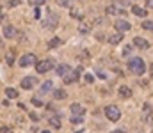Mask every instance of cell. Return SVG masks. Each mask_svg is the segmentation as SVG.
<instances>
[{
    "instance_id": "31",
    "label": "cell",
    "mask_w": 153,
    "mask_h": 133,
    "mask_svg": "<svg viewBox=\"0 0 153 133\" xmlns=\"http://www.w3.org/2000/svg\"><path fill=\"white\" fill-rule=\"evenodd\" d=\"M98 78H102V80H105V73H103V71H98Z\"/></svg>"
},
{
    "instance_id": "24",
    "label": "cell",
    "mask_w": 153,
    "mask_h": 133,
    "mask_svg": "<svg viewBox=\"0 0 153 133\" xmlns=\"http://www.w3.org/2000/svg\"><path fill=\"white\" fill-rule=\"evenodd\" d=\"M84 80H85V82H87V84H93V82H94V76H93V75H91V73H87V75H85V76H84Z\"/></svg>"
},
{
    "instance_id": "40",
    "label": "cell",
    "mask_w": 153,
    "mask_h": 133,
    "mask_svg": "<svg viewBox=\"0 0 153 133\" xmlns=\"http://www.w3.org/2000/svg\"><path fill=\"white\" fill-rule=\"evenodd\" d=\"M78 133H80V132H78Z\"/></svg>"
},
{
    "instance_id": "10",
    "label": "cell",
    "mask_w": 153,
    "mask_h": 133,
    "mask_svg": "<svg viewBox=\"0 0 153 133\" xmlns=\"http://www.w3.org/2000/svg\"><path fill=\"white\" fill-rule=\"evenodd\" d=\"M134 46H137L139 50H148L150 43H148L146 39H143V37H135V39H134Z\"/></svg>"
},
{
    "instance_id": "26",
    "label": "cell",
    "mask_w": 153,
    "mask_h": 133,
    "mask_svg": "<svg viewBox=\"0 0 153 133\" xmlns=\"http://www.w3.org/2000/svg\"><path fill=\"white\" fill-rule=\"evenodd\" d=\"M30 101H32V105H34V107H41V105H43V101H41V99H38V98H32Z\"/></svg>"
},
{
    "instance_id": "30",
    "label": "cell",
    "mask_w": 153,
    "mask_h": 133,
    "mask_svg": "<svg viewBox=\"0 0 153 133\" xmlns=\"http://www.w3.org/2000/svg\"><path fill=\"white\" fill-rule=\"evenodd\" d=\"M39 16H41V12H39V9L36 7V9H34V18H39Z\"/></svg>"
},
{
    "instance_id": "4",
    "label": "cell",
    "mask_w": 153,
    "mask_h": 133,
    "mask_svg": "<svg viewBox=\"0 0 153 133\" xmlns=\"http://www.w3.org/2000/svg\"><path fill=\"white\" fill-rule=\"evenodd\" d=\"M53 68V62L52 60H41V62H36V71L38 73H46V71H50Z\"/></svg>"
},
{
    "instance_id": "38",
    "label": "cell",
    "mask_w": 153,
    "mask_h": 133,
    "mask_svg": "<svg viewBox=\"0 0 153 133\" xmlns=\"http://www.w3.org/2000/svg\"><path fill=\"white\" fill-rule=\"evenodd\" d=\"M152 76H153V64H152Z\"/></svg>"
},
{
    "instance_id": "8",
    "label": "cell",
    "mask_w": 153,
    "mask_h": 133,
    "mask_svg": "<svg viewBox=\"0 0 153 133\" xmlns=\"http://www.w3.org/2000/svg\"><path fill=\"white\" fill-rule=\"evenodd\" d=\"M114 27L117 29V32H126V30H130V29H132V25H130L126 20H117Z\"/></svg>"
},
{
    "instance_id": "39",
    "label": "cell",
    "mask_w": 153,
    "mask_h": 133,
    "mask_svg": "<svg viewBox=\"0 0 153 133\" xmlns=\"http://www.w3.org/2000/svg\"><path fill=\"white\" fill-rule=\"evenodd\" d=\"M137 133H144V132H137Z\"/></svg>"
},
{
    "instance_id": "9",
    "label": "cell",
    "mask_w": 153,
    "mask_h": 133,
    "mask_svg": "<svg viewBox=\"0 0 153 133\" xmlns=\"http://www.w3.org/2000/svg\"><path fill=\"white\" fill-rule=\"evenodd\" d=\"M48 124H50L52 128L59 130V128H61V117H59V114H53V115H50V117H48Z\"/></svg>"
},
{
    "instance_id": "37",
    "label": "cell",
    "mask_w": 153,
    "mask_h": 133,
    "mask_svg": "<svg viewBox=\"0 0 153 133\" xmlns=\"http://www.w3.org/2000/svg\"><path fill=\"white\" fill-rule=\"evenodd\" d=\"M41 133H50V132H48V130H45V132H41Z\"/></svg>"
},
{
    "instance_id": "20",
    "label": "cell",
    "mask_w": 153,
    "mask_h": 133,
    "mask_svg": "<svg viewBox=\"0 0 153 133\" xmlns=\"http://www.w3.org/2000/svg\"><path fill=\"white\" fill-rule=\"evenodd\" d=\"M52 85H53V84H52L50 80H48V82H45V84H43V87H41V92H50V90H52Z\"/></svg>"
},
{
    "instance_id": "21",
    "label": "cell",
    "mask_w": 153,
    "mask_h": 133,
    "mask_svg": "<svg viewBox=\"0 0 153 133\" xmlns=\"http://www.w3.org/2000/svg\"><path fill=\"white\" fill-rule=\"evenodd\" d=\"M71 123H73V124H82V123H84V117H82V115H73V117H71Z\"/></svg>"
},
{
    "instance_id": "12",
    "label": "cell",
    "mask_w": 153,
    "mask_h": 133,
    "mask_svg": "<svg viewBox=\"0 0 153 133\" xmlns=\"http://www.w3.org/2000/svg\"><path fill=\"white\" fill-rule=\"evenodd\" d=\"M117 92H119V96L125 98V99L132 96V89L128 87V85H119V90H117Z\"/></svg>"
},
{
    "instance_id": "25",
    "label": "cell",
    "mask_w": 153,
    "mask_h": 133,
    "mask_svg": "<svg viewBox=\"0 0 153 133\" xmlns=\"http://www.w3.org/2000/svg\"><path fill=\"white\" fill-rule=\"evenodd\" d=\"M130 51H132V46H125V48H123V57H128Z\"/></svg>"
},
{
    "instance_id": "2",
    "label": "cell",
    "mask_w": 153,
    "mask_h": 133,
    "mask_svg": "<svg viewBox=\"0 0 153 133\" xmlns=\"http://www.w3.org/2000/svg\"><path fill=\"white\" fill-rule=\"evenodd\" d=\"M105 115H107V119L109 121H119V117H121V112H119V108L116 107V105H109V107H105Z\"/></svg>"
},
{
    "instance_id": "36",
    "label": "cell",
    "mask_w": 153,
    "mask_h": 133,
    "mask_svg": "<svg viewBox=\"0 0 153 133\" xmlns=\"http://www.w3.org/2000/svg\"><path fill=\"white\" fill-rule=\"evenodd\" d=\"M112 133H125L123 130H116V132H112Z\"/></svg>"
},
{
    "instance_id": "15",
    "label": "cell",
    "mask_w": 153,
    "mask_h": 133,
    "mask_svg": "<svg viewBox=\"0 0 153 133\" xmlns=\"http://www.w3.org/2000/svg\"><path fill=\"white\" fill-rule=\"evenodd\" d=\"M70 110H71L75 115H82V114H84V108H82V105H78V103H73V105L70 107Z\"/></svg>"
},
{
    "instance_id": "29",
    "label": "cell",
    "mask_w": 153,
    "mask_h": 133,
    "mask_svg": "<svg viewBox=\"0 0 153 133\" xmlns=\"http://www.w3.org/2000/svg\"><path fill=\"white\" fill-rule=\"evenodd\" d=\"M32 4H36V5H43L45 0H32Z\"/></svg>"
},
{
    "instance_id": "7",
    "label": "cell",
    "mask_w": 153,
    "mask_h": 133,
    "mask_svg": "<svg viewBox=\"0 0 153 133\" xmlns=\"http://www.w3.org/2000/svg\"><path fill=\"white\" fill-rule=\"evenodd\" d=\"M20 85L29 90V89H32L34 85H38V78H34V76H25V78L22 80V84H20Z\"/></svg>"
},
{
    "instance_id": "27",
    "label": "cell",
    "mask_w": 153,
    "mask_h": 133,
    "mask_svg": "<svg viewBox=\"0 0 153 133\" xmlns=\"http://www.w3.org/2000/svg\"><path fill=\"white\" fill-rule=\"evenodd\" d=\"M57 4H59V5H62V7H68V5H70V2H68V0H57Z\"/></svg>"
},
{
    "instance_id": "22",
    "label": "cell",
    "mask_w": 153,
    "mask_h": 133,
    "mask_svg": "<svg viewBox=\"0 0 153 133\" xmlns=\"http://www.w3.org/2000/svg\"><path fill=\"white\" fill-rule=\"evenodd\" d=\"M105 12H107V14H119V11L116 9L114 5H109V7L105 9Z\"/></svg>"
},
{
    "instance_id": "13",
    "label": "cell",
    "mask_w": 153,
    "mask_h": 133,
    "mask_svg": "<svg viewBox=\"0 0 153 133\" xmlns=\"http://www.w3.org/2000/svg\"><path fill=\"white\" fill-rule=\"evenodd\" d=\"M132 12H134L135 16H139V18L148 16V11H144V9H143V7H139V5H132Z\"/></svg>"
},
{
    "instance_id": "16",
    "label": "cell",
    "mask_w": 153,
    "mask_h": 133,
    "mask_svg": "<svg viewBox=\"0 0 153 133\" xmlns=\"http://www.w3.org/2000/svg\"><path fill=\"white\" fill-rule=\"evenodd\" d=\"M68 96V92L64 90V89H57V90H53V98L55 99H64Z\"/></svg>"
},
{
    "instance_id": "11",
    "label": "cell",
    "mask_w": 153,
    "mask_h": 133,
    "mask_svg": "<svg viewBox=\"0 0 153 133\" xmlns=\"http://www.w3.org/2000/svg\"><path fill=\"white\" fill-rule=\"evenodd\" d=\"M16 34H18V32H16V29H14L13 25H7V27L4 29V36H5L7 39H11V37H16Z\"/></svg>"
},
{
    "instance_id": "19",
    "label": "cell",
    "mask_w": 153,
    "mask_h": 133,
    "mask_svg": "<svg viewBox=\"0 0 153 133\" xmlns=\"http://www.w3.org/2000/svg\"><path fill=\"white\" fill-rule=\"evenodd\" d=\"M61 43H62V41H61L59 37H53V39H50V41H48V48H57Z\"/></svg>"
},
{
    "instance_id": "23",
    "label": "cell",
    "mask_w": 153,
    "mask_h": 133,
    "mask_svg": "<svg viewBox=\"0 0 153 133\" xmlns=\"http://www.w3.org/2000/svg\"><path fill=\"white\" fill-rule=\"evenodd\" d=\"M143 29H144V30H152L153 32V21H144V23H143Z\"/></svg>"
},
{
    "instance_id": "18",
    "label": "cell",
    "mask_w": 153,
    "mask_h": 133,
    "mask_svg": "<svg viewBox=\"0 0 153 133\" xmlns=\"http://www.w3.org/2000/svg\"><path fill=\"white\" fill-rule=\"evenodd\" d=\"M5 96H7V98H11V99H14V98H18V92H16V90H14V89H5Z\"/></svg>"
},
{
    "instance_id": "3",
    "label": "cell",
    "mask_w": 153,
    "mask_h": 133,
    "mask_svg": "<svg viewBox=\"0 0 153 133\" xmlns=\"http://www.w3.org/2000/svg\"><path fill=\"white\" fill-rule=\"evenodd\" d=\"M80 73H82V68H76V69H71L66 76H62V80L66 82V84H71V82H76L78 78H80Z\"/></svg>"
},
{
    "instance_id": "28",
    "label": "cell",
    "mask_w": 153,
    "mask_h": 133,
    "mask_svg": "<svg viewBox=\"0 0 153 133\" xmlns=\"http://www.w3.org/2000/svg\"><path fill=\"white\" fill-rule=\"evenodd\" d=\"M13 62H14V55L9 53V55H7V64H13Z\"/></svg>"
},
{
    "instance_id": "5",
    "label": "cell",
    "mask_w": 153,
    "mask_h": 133,
    "mask_svg": "<svg viewBox=\"0 0 153 133\" xmlns=\"http://www.w3.org/2000/svg\"><path fill=\"white\" fill-rule=\"evenodd\" d=\"M57 23H59L57 14H50V16H48V20H45V21H43V27H45V29H48V30H53V29L57 27Z\"/></svg>"
},
{
    "instance_id": "17",
    "label": "cell",
    "mask_w": 153,
    "mask_h": 133,
    "mask_svg": "<svg viewBox=\"0 0 153 133\" xmlns=\"http://www.w3.org/2000/svg\"><path fill=\"white\" fill-rule=\"evenodd\" d=\"M109 41H111V44H119L121 41H123V32H117V34H114Z\"/></svg>"
},
{
    "instance_id": "1",
    "label": "cell",
    "mask_w": 153,
    "mask_h": 133,
    "mask_svg": "<svg viewBox=\"0 0 153 133\" xmlns=\"http://www.w3.org/2000/svg\"><path fill=\"white\" fill-rule=\"evenodd\" d=\"M128 69H130L132 73H135V75H144L146 66H144V62H143L141 57H132V59L128 60Z\"/></svg>"
},
{
    "instance_id": "6",
    "label": "cell",
    "mask_w": 153,
    "mask_h": 133,
    "mask_svg": "<svg viewBox=\"0 0 153 133\" xmlns=\"http://www.w3.org/2000/svg\"><path fill=\"white\" fill-rule=\"evenodd\" d=\"M32 64H36V55H32V53H27V55L20 57V66H22V68L32 66Z\"/></svg>"
},
{
    "instance_id": "33",
    "label": "cell",
    "mask_w": 153,
    "mask_h": 133,
    "mask_svg": "<svg viewBox=\"0 0 153 133\" xmlns=\"http://www.w3.org/2000/svg\"><path fill=\"white\" fill-rule=\"evenodd\" d=\"M146 5H148L150 9H153V0H146Z\"/></svg>"
},
{
    "instance_id": "14",
    "label": "cell",
    "mask_w": 153,
    "mask_h": 133,
    "mask_svg": "<svg viewBox=\"0 0 153 133\" xmlns=\"http://www.w3.org/2000/svg\"><path fill=\"white\" fill-rule=\"evenodd\" d=\"M70 71H71V68H70L68 64H61V66H57V75H59V76H66Z\"/></svg>"
},
{
    "instance_id": "32",
    "label": "cell",
    "mask_w": 153,
    "mask_h": 133,
    "mask_svg": "<svg viewBox=\"0 0 153 133\" xmlns=\"http://www.w3.org/2000/svg\"><path fill=\"white\" fill-rule=\"evenodd\" d=\"M117 4H121V5H128V0H116Z\"/></svg>"
},
{
    "instance_id": "34",
    "label": "cell",
    "mask_w": 153,
    "mask_h": 133,
    "mask_svg": "<svg viewBox=\"0 0 153 133\" xmlns=\"http://www.w3.org/2000/svg\"><path fill=\"white\" fill-rule=\"evenodd\" d=\"M30 119H32V121H38L39 117H38V115H36V114H30Z\"/></svg>"
},
{
    "instance_id": "35",
    "label": "cell",
    "mask_w": 153,
    "mask_h": 133,
    "mask_svg": "<svg viewBox=\"0 0 153 133\" xmlns=\"http://www.w3.org/2000/svg\"><path fill=\"white\" fill-rule=\"evenodd\" d=\"M2 133H11V130L9 128H2Z\"/></svg>"
}]
</instances>
